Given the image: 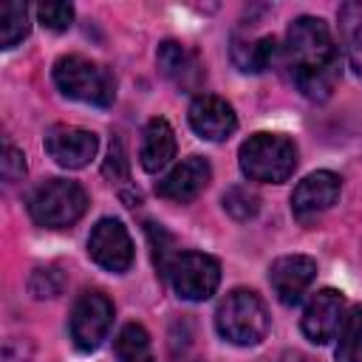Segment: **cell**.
<instances>
[{
	"label": "cell",
	"instance_id": "cell-10",
	"mask_svg": "<svg viewBox=\"0 0 362 362\" xmlns=\"http://www.w3.org/2000/svg\"><path fill=\"white\" fill-rule=\"evenodd\" d=\"M342 192V178L331 170H317L305 175L291 192V212L300 223H314L322 212H328Z\"/></svg>",
	"mask_w": 362,
	"mask_h": 362
},
{
	"label": "cell",
	"instance_id": "cell-7",
	"mask_svg": "<svg viewBox=\"0 0 362 362\" xmlns=\"http://www.w3.org/2000/svg\"><path fill=\"white\" fill-rule=\"evenodd\" d=\"M113 322V303L102 291H85L71 308V339L79 351H96Z\"/></svg>",
	"mask_w": 362,
	"mask_h": 362
},
{
	"label": "cell",
	"instance_id": "cell-11",
	"mask_svg": "<svg viewBox=\"0 0 362 362\" xmlns=\"http://www.w3.org/2000/svg\"><path fill=\"white\" fill-rule=\"evenodd\" d=\"M99 150L96 133L74 124H54L45 133V153L65 170H79L90 164V158Z\"/></svg>",
	"mask_w": 362,
	"mask_h": 362
},
{
	"label": "cell",
	"instance_id": "cell-19",
	"mask_svg": "<svg viewBox=\"0 0 362 362\" xmlns=\"http://www.w3.org/2000/svg\"><path fill=\"white\" fill-rule=\"evenodd\" d=\"M113 354H116V362H156L150 334L139 322H127L119 331L113 342Z\"/></svg>",
	"mask_w": 362,
	"mask_h": 362
},
{
	"label": "cell",
	"instance_id": "cell-2",
	"mask_svg": "<svg viewBox=\"0 0 362 362\" xmlns=\"http://www.w3.org/2000/svg\"><path fill=\"white\" fill-rule=\"evenodd\" d=\"M240 173L257 184H283L297 167V147L280 133H255L238 150Z\"/></svg>",
	"mask_w": 362,
	"mask_h": 362
},
{
	"label": "cell",
	"instance_id": "cell-18",
	"mask_svg": "<svg viewBox=\"0 0 362 362\" xmlns=\"http://www.w3.org/2000/svg\"><path fill=\"white\" fill-rule=\"evenodd\" d=\"M277 42L274 37H257V40H232V62L243 74H260L274 62Z\"/></svg>",
	"mask_w": 362,
	"mask_h": 362
},
{
	"label": "cell",
	"instance_id": "cell-16",
	"mask_svg": "<svg viewBox=\"0 0 362 362\" xmlns=\"http://www.w3.org/2000/svg\"><path fill=\"white\" fill-rule=\"evenodd\" d=\"M175 158V133L167 119H150L139 141V164L144 173H161Z\"/></svg>",
	"mask_w": 362,
	"mask_h": 362
},
{
	"label": "cell",
	"instance_id": "cell-6",
	"mask_svg": "<svg viewBox=\"0 0 362 362\" xmlns=\"http://www.w3.org/2000/svg\"><path fill=\"white\" fill-rule=\"evenodd\" d=\"M167 280L181 300L201 303L218 291L221 263L204 252H178L167 269Z\"/></svg>",
	"mask_w": 362,
	"mask_h": 362
},
{
	"label": "cell",
	"instance_id": "cell-12",
	"mask_svg": "<svg viewBox=\"0 0 362 362\" xmlns=\"http://www.w3.org/2000/svg\"><path fill=\"white\" fill-rule=\"evenodd\" d=\"M212 181V167L201 156H189L181 164H175L161 181H156V195L173 204H189L195 201Z\"/></svg>",
	"mask_w": 362,
	"mask_h": 362
},
{
	"label": "cell",
	"instance_id": "cell-14",
	"mask_svg": "<svg viewBox=\"0 0 362 362\" xmlns=\"http://www.w3.org/2000/svg\"><path fill=\"white\" fill-rule=\"evenodd\" d=\"M317 277V260L308 255H283L269 266V283L283 305L303 300L305 288Z\"/></svg>",
	"mask_w": 362,
	"mask_h": 362
},
{
	"label": "cell",
	"instance_id": "cell-23",
	"mask_svg": "<svg viewBox=\"0 0 362 362\" xmlns=\"http://www.w3.org/2000/svg\"><path fill=\"white\" fill-rule=\"evenodd\" d=\"M37 20L48 28V31H68L74 23V6L62 3V0H48L37 6Z\"/></svg>",
	"mask_w": 362,
	"mask_h": 362
},
{
	"label": "cell",
	"instance_id": "cell-9",
	"mask_svg": "<svg viewBox=\"0 0 362 362\" xmlns=\"http://www.w3.org/2000/svg\"><path fill=\"white\" fill-rule=\"evenodd\" d=\"M345 317H348L345 294L337 288H320L308 300V305L300 317V328H303L305 339H311L314 345H325L339 334Z\"/></svg>",
	"mask_w": 362,
	"mask_h": 362
},
{
	"label": "cell",
	"instance_id": "cell-24",
	"mask_svg": "<svg viewBox=\"0 0 362 362\" xmlns=\"http://www.w3.org/2000/svg\"><path fill=\"white\" fill-rule=\"evenodd\" d=\"M62 274H59V269H54V266H45V269H37L34 274H31V283H28V288H31V294L34 297H57L59 291H62Z\"/></svg>",
	"mask_w": 362,
	"mask_h": 362
},
{
	"label": "cell",
	"instance_id": "cell-17",
	"mask_svg": "<svg viewBox=\"0 0 362 362\" xmlns=\"http://www.w3.org/2000/svg\"><path fill=\"white\" fill-rule=\"evenodd\" d=\"M339 40L348 54L351 68L362 76V0H351L339 6Z\"/></svg>",
	"mask_w": 362,
	"mask_h": 362
},
{
	"label": "cell",
	"instance_id": "cell-22",
	"mask_svg": "<svg viewBox=\"0 0 362 362\" xmlns=\"http://www.w3.org/2000/svg\"><path fill=\"white\" fill-rule=\"evenodd\" d=\"M223 209H226L235 221H249V218H255V215L260 212V195H257L255 189L243 187V184L229 187V189L223 192Z\"/></svg>",
	"mask_w": 362,
	"mask_h": 362
},
{
	"label": "cell",
	"instance_id": "cell-1",
	"mask_svg": "<svg viewBox=\"0 0 362 362\" xmlns=\"http://www.w3.org/2000/svg\"><path fill=\"white\" fill-rule=\"evenodd\" d=\"M283 59L291 82L311 102H325L342 76L339 45L334 42L325 20L311 14H303L288 25Z\"/></svg>",
	"mask_w": 362,
	"mask_h": 362
},
{
	"label": "cell",
	"instance_id": "cell-26",
	"mask_svg": "<svg viewBox=\"0 0 362 362\" xmlns=\"http://www.w3.org/2000/svg\"><path fill=\"white\" fill-rule=\"evenodd\" d=\"M127 156H124V147H122V141L119 139H113L110 141V153H107V161H105V167H102V173L107 175V178H113V181H127Z\"/></svg>",
	"mask_w": 362,
	"mask_h": 362
},
{
	"label": "cell",
	"instance_id": "cell-25",
	"mask_svg": "<svg viewBox=\"0 0 362 362\" xmlns=\"http://www.w3.org/2000/svg\"><path fill=\"white\" fill-rule=\"evenodd\" d=\"M0 175L6 181H20L25 175V156L8 141L3 144V153H0Z\"/></svg>",
	"mask_w": 362,
	"mask_h": 362
},
{
	"label": "cell",
	"instance_id": "cell-5",
	"mask_svg": "<svg viewBox=\"0 0 362 362\" xmlns=\"http://www.w3.org/2000/svg\"><path fill=\"white\" fill-rule=\"evenodd\" d=\"M88 209V195L76 181L48 178L28 195V215L45 229L74 226Z\"/></svg>",
	"mask_w": 362,
	"mask_h": 362
},
{
	"label": "cell",
	"instance_id": "cell-21",
	"mask_svg": "<svg viewBox=\"0 0 362 362\" xmlns=\"http://www.w3.org/2000/svg\"><path fill=\"white\" fill-rule=\"evenodd\" d=\"M28 6L20 0H8L0 6V45L14 48L25 34H28Z\"/></svg>",
	"mask_w": 362,
	"mask_h": 362
},
{
	"label": "cell",
	"instance_id": "cell-8",
	"mask_svg": "<svg viewBox=\"0 0 362 362\" xmlns=\"http://www.w3.org/2000/svg\"><path fill=\"white\" fill-rule=\"evenodd\" d=\"M88 255L105 272H113V274L127 272L133 263V240H130V232L124 229V223L119 218L96 221V226L90 229V238H88Z\"/></svg>",
	"mask_w": 362,
	"mask_h": 362
},
{
	"label": "cell",
	"instance_id": "cell-20",
	"mask_svg": "<svg viewBox=\"0 0 362 362\" xmlns=\"http://www.w3.org/2000/svg\"><path fill=\"white\" fill-rule=\"evenodd\" d=\"M337 362H362V305H351L337 334Z\"/></svg>",
	"mask_w": 362,
	"mask_h": 362
},
{
	"label": "cell",
	"instance_id": "cell-3",
	"mask_svg": "<svg viewBox=\"0 0 362 362\" xmlns=\"http://www.w3.org/2000/svg\"><path fill=\"white\" fill-rule=\"evenodd\" d=\"M54 85L62 96L93 107H107L116 99V79L110 68L79 54H65L54 62Z\"/></svg>",
	"mask_w": 362,
	"mask_h": 362
},
{
	"label": "cell",
	"instance_id": "cell-13",
	"mask_svg": "<svg viewBox=\"0 0 362 362\" xmlns=\"http://www.w3.org/2000/svg\"><path fill=\"white\" fill-rule=\"evenodd\" d=\"M189 127L206 141H223L238 130V116L232 105L215 93H198L187 110Z\"/></svg>",
	"mask_w": 362,
	"mask_h": 362
},
{
	"label": "cell",
	"instance_id": "cell-4",
	"mask_svg": "<svg viewBox=\"0 0 362 362\" xmlns=\"http://www.w3.org/2000/svg\"><path fill=\"white\" fill-rule=\"evenodd\" d=\"M269 308L252 288H235L229 291L218 311H215V328L218 334L232 345H257L269 334Z\"/></svg>",
	"mask_w": 362,
	"mask_h": 362
},
{
	"label": "cell",
	"instance_id": "cell-15",
	"mask_svg": "<svg viewBox=\"0 0 362 362\" xmlns=\"http://www.w3.org/2000/svg\"><path fill=\"white\" fill-rule=\"evenodd\" d=\"M156 62L161 76H167L170 82H175L181 90H195L204 79V65L198 59L195 51H189L187 45L175 42V40H164L156 51Z\"/></svg>",
	"mask_w": 362,
	"mask_h": 362
}]
</instances>
